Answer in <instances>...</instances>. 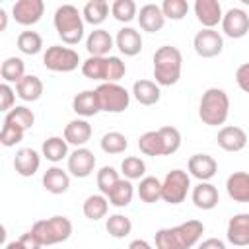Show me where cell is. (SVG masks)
Returning <instances> with one entry per match:
<instances>
[{
  "mask_svg": "<svg viewBox=\"0 0 249 249\" xmlns=\"http://www.w3.org/2000/svg\"><path fill=\"white\" fill-rule=\"evenodd\" d=\"M204 233V224L198 220H187L173 228H161L156 231L154 241L158 249H191Z\"/></svg>",
  "mask_w": 249,
  "mask_h": 249,
  "instance_id": "cell-1",
  "label": "cell"
},
{
  "mask_svg": "<svg viewBox=\"0 0 249 249\" xmlns=\"http://www.w3.org/2000/svg\"><path fill=\"white\" fill-rule=\"evenodd\" d=\"M54 29L64 45H78L84 39V16L72 4H62L53 16Z\"/></svg>",
  "mask_w": 249,
  "mask_h": 249,
  "instance_id": "cell-2",
  "label": "cell"
},
{
  "mask_svg": "<svg viewBox=\"0 0 249 249\" xmlns=\"http://www.w3.org/2000/svg\"><path fill=\"white\" fill-rule=\"evenodd\" d=\"M183 54L177 47L163 45L154 53V78L160 86H173L181 78Z\"/></svg>",
  "mask_w": 249,
  "mask_h": 249,
  "instance_id": "cell-3",
  "label": "cell"
},
{
  "mask_svg": "<svg viewBox=\"0 0 249 249\" xmlns=\"http://www.w3.org/2000/svg\"><path fill=\"white\" fill-rule=\"evenodd\" d=\"M230 97L222 88H208L198 103V117L208 126H220L228 121Z\"/></svg>",
  "mask_w": 249,
  "mask_h": 249,
  "instance_id": "cell-4",
  "label": "cell"
},
{
  "mask_svg": "<svg viewBox=\"0 0 249 249\" xmlns=\"http://www.w3.org/2000/svg\"><path fill=\"white\" fill-rule=\"evenodd\" d=\"M82 74L97 82H119L126 74V66L119 56H88L82 62Z\"/></svg>",
  "mask_w": 249,
  "mask_h": 249,
  "instance_id": "cell-5",
  "label": "cell"
},
{
  "mask_svg": "<svg viewBox=\"0 0 249 249\" xmlns=\"http://www.w3.org/2000/svg\"><path fill=\"white\" fill-rule=\"evenodd\" d=\"M41 247L45 245H56L66 241L72 235V222L66 216H51L47 220H37L31 228Z\"/></svg>",
  "mask_w": 249,
  "mask_h": 249,
  "instance_id": "cell-6",
  "label": "cell"
},
{
  "mask_svg": "<svg viewBox=\"0 0 249 249\" xmlns=\"http://www.w3.org/2000/svg\"><path fill=\"white\" fill-rule=\"evenodd\" d=\"M95 91L99 107L105 113H123L130 105V93L119 82H101Z\"/></svg>",
  "mask_w": 249,
  "mask_h": 249,
  "instance_id": "cell-7",
  "label": "cell"
},
{
  "mask_svg": "<svg viewBox=\"0 0 249 249\" xmlns=\"http://www.w3.org/2000/svg\"><path fill=\"white\" fill-rule=\"evenodd\" d=\"M43 64L47 70L51 72H74L80 64V54L70 49V47H62V45H53L45 51L43 54Z\"/></svg>",
  "mask_w": 249,
  "mask_h": 249,
  "instance_id": "cell-8",
  "label": "cell"
},
{
  "mask_svg": "<svg viewBox=\"0 0 249 249\" xmlns=\"http://www.w3.org/2000/svg\"><path fill=\"white\" fill-rule=\"evenodd\" d=\"M191 189V177L183 169H171L161 181V200L167 204H181Z\"/></svg>",
  "mask_w": 249,
  "mask_h": 249,
  "instance_id": "cell-9",
  "label": "cell"
},
{
  "mask_svg": "<svg viewBox=\"0 0 249 249\" xmlns=\"http://www.w3.org/2000/svg\"><path fill=\"white\" fill-rule=\"evenodd\" d=\"M193 47H195V51H196L198 56H202V58H214L224 49V37L214 27H202L195 35Z\"/></svg>",
  "mask_w": 249,
  "mask_h": 249,
  "instance_id": "cell-10",
  "label": "cell"
},
{
  "mask_svg": "<svg viewBox=\"0 0 249 249\" xmlns=\"http://www.w3.org/2000/svg\"><path fill=\"white\" fill-rule=\"evenodd\" d=\"M45 14V2L43 0H16L12 8V16L16 23L29 27L35 25Z\"/></svg>",
  "mask_w": 249,
  "mask_h": 249,
  "instance_id": "cell-11",
  "label": "cell"
},
{
  "mask_svg": "<svg viewBox=\"0 0 249 249\" xmlns=\"http://www.w3.org/2000/svg\"><path fill=\"white\" fill-rule=\"evenodd\" d=\"M66 160H68V171H70V175H74L78 179L89 177L93 173V169H95V156L86 146H78L72 154H68Z\"/></svg>",
  "mask_w": 249,
  "mask_h": 249,
  "instance_id": "cell-12",
  "label": "cell"
},
{
  "mask_svg": "<svg viewBox=\"0 0 249 249\" xmlns=\"http://www.w3.org/2000/svg\"><path fill=\"white\" fill-rule=\"evenodd\" d=\"M222 31L231 39H241L249 31V14L241 8H230L222 18Z\"/></svg>",
  "mask_w": 249,
  "mask_h": 249,
  "instance_id": "cell-13",
  "label": "cell"
},
{
  "mask_svg": "<svg viewBox=\"0 0 249 249\" xmlns=\"http://www.w3.org/2000/svg\"><path fill=\"white\" fill-rule=\"evenodd\" d=\"M216 142L222 150L226 152H241L247 146V132L241 126L235 124H226L218 130Z\"/></svg>",
  "mask_w": 249,
  "mask_h": 249,
  "instance_id": "cell-14",
  "label": "cell"
},
{
  "mask_svg": "<svg viewBox=\"0 0 249 249\" xmlns=\"http://www.w3.org/2000/svg\"><path fill=\"white\" fill-rule=\"evenodd\" d=\"M138 23H140V29L146 31V33H158L163 29L165 25V16L161 12V6L158 4H144L136 16Z\"/></svg>",
  "mask_w": 249,
  "mask_h": 249,
  "instance_id": "cell-15",
  "label": "cell"
},
{
  "mask_svg": "<svg viewBox=\"0 0 249 249\" xmlns=\"http://www.w3.org/2000/svg\"><path fill=\"white\" fill-rule=\"evenodd\" d=\"M187 169L198 181H210L218 171V163L208 154H193L187 161Z\"/></svg>",
  "mask_w": 249,
  "mask_h": 249,
  "instance_id": "cell-16",
  "label": "cell"
},
{
  "mask_svg": "<svg viewBox=\"0 0 249 249\" xmlns=\"http://www.w3.org/2000/svg\"><path fill=\"white\" fill-rule=\"evenodd\" d=\"M195 16L202 27H216L222 23L224 12L218 0H195Z\"/></svg>",
  "mask_w": 249,
  "mask_h": 249,
  "instance_id": "cell-17",
  "label": "cell"
},
{
  "mask_svg": "<svg viewBox=\"0 0 249 249\" xmlns=\"http://www.w3.org/2000/svg\"><path fill=\"white\" fill-rule=\"evenodd\" d=\"M228 241L235 247H245L249 245V214L241 212L230 218L228 222Z\"/></svg>",
  "mask_w": 249,
  "mask_h": 249,
  "instance_id": "cell-18",
  "label": "cell"
},
{
  "mask_svg": "<svg viewBox=\"0 0 249 249\" xmlns=\"http://www.w3.org/2000/svg\"><path fill=\"white\" fill-rule=\"evenodd\" d=\"M115 47L124 56H136L142 51V35L134 27H123L119 29L115 37Z\"/></svg>",
  "mask_w": 249,
  "mask_h": 249,
  "instance_id": "cell-19",
  "label": "cell"
},
{
  "mask_svg": "<svg viewBox=\"0 0 249 249\" xmlns=\"http://www.w3.org/2000/svg\"><path fill=\"white\" fill-rule=\"evenodd\" d=\"M41 165V156L33 148H21L14 156V169L21 177H31L39 171Z\"/></svg>",
  "mask_w": 249,
  "mask_h": 249,
  "instance_id": "cell-20",
  "label": "cell"
},
{
  "mask_svg": "<svg viewBox=\"0 0 249 249\" xmlns=\"http://www.w3.org/2000/svg\"><path fill=\"white\" fill-rule=\"evenodd\" d=\"M191 198H193V204L198 208V210H212L218 206L220 202V195H218V189L208 183V181H200L193 193H191Z\"/></svg>",
  "mask_w": 249,
  "mask_h": 249,
  "instance_id": "cell-21",
  "label": "cell"
},
{
  "mask_svg": "<svg viewBox=\"0 0 249 249\" xmlns=\"http://www.w3.org/2000/svg\"><path fill=\"white\" fill-rule=\"evenodd\" d=\"M72 109L76 115L88 119V117H93L101 111L99 107V99H97V91L95 89H84L80 93L74 95L72 99Z\"/></svg>",
  "mask_w": 249,
  "mask_h": 249,
  "instance_id": "cell-22",
  "label": "cell"
},
{
  "mask_svg": "<svg viewBox=\"0 0 249 249\" xmlns=\"http://www.w3.org/2000/svg\"><path fill=\"white\" fill-rule=\"evenodd\" d=\"M228 196L235 202H249V173L233 171L226 181Z\"/></svg>",
  "mask_w": 249,
  "mask_h": 249,
  "instance_id": "cell-23",
  "label": "cell"
},
{
  "mask_svg": "<svg viewBox=\"0 0 249 249\" xmlns=\"http://www.w3.org/2000/svg\"><path fill=\"white\" fill-rule=\"evenodd\" d=\"M91 124L82 117V119H74L64 126V138L68 144L72 146H86L88 140L91 138Z\"/></svg>",
  "mask_w": 249,
  "mask_h": 249,
  "instance_id": "cell-24",
  "label": "cell"
},
{
  "mask_svg": "<svg viewBox=\"0 0 249 249\" xmlns=\"http://www.w3.org/2000/svg\"><path fill=\"white\" fill-rule=\"evenodd\" d=\"M113 45H115V39L109 35V31H105L101 27L93 29L88 35V39H86V49H88V53L91 56H105V54H109Z\"/></svg>",
  "mask_w": 249,
  "mask_h": 249,
  "instance_id": "cell-25",
  "label": "cell"
},
{
  "mask_svg": "<svg viewBox=\"0 0 249 249\" xmlns=\"http://www.w3.org/2000/svg\"><path fill=\"white\" fill-rule=\"evenodd\" d=\"M132 95L140 105H146V107L156 105L161 97L160 84L152 82V80H136L132 84Z\"/></svg>",
  "mask_w": 249,
  "mask_h": 249,
  "instance_id": "cell-26",
  "label": "cell"
},
{
  "mask_svg": "<svg viewBox=\"0 0 249 249\" xmlns=\"http://www.w3.org/2000/svg\"><path fill=\"white\" fill-rule=\"evenodd\" d=\"M43 187L51 195H62L70 187V175L62 167L53 165L43 173Z\"/></svg>",
  "mask_w": 249,
  "mask_h": 249,
  "instance_id": "cell-27",
  "label": "cell"
},
{
  "mask_svg": "<svg viewBox=\"0 0 249 249\" xmlns=\"http://www.w3.org/2000/svg\"><path fill=\"white\" fill-rule=\"evenodd\" d=\"M43 82L41 78L33 74H25L18 84H16V93L21 101H37L43 95Z\"/></svg>",
  "mask_w": 249,
  "mask_h": 249,
  "instance_id": "cell-28",
  "label": "cell"
},
{
  "mask_svg": "<svg viewBox=\"0 0 249 249\" xmlns=\"http://www.w3.org/2000/svg\"><path fill=\"white\" fill-rule=\"evenodd\" d=\"M132 196H134V185H132V181L130 179H119L117 183H115V187L107 193V198H109V202L113 204V206H117V208H124V206H128L130 202H132Z\"/></svg>",
  "mask_w": 249,
  "mask_h": 249,
  "instance_id": "cell-29",
  "label": "cell"
},
{
  "mask_svg": "<svg viewBox=\"0 0 249 249\" xmlns=\"http://www.w3.org/2000/svg\"><path fill=\"white\" fill-rule=\"evenodd\" d=\"M109 204H111V202H109L107 195H103V193H99V195H89V196L84 200L82 212H84V216H86L88 220L97 222V220H101V218L107 216Z\"/></svg>",
  "mask_w": 249,
  "mask_h": 249,
  "instance_id": "cell-30",
  "label": "cell"
},
{
  "mask_svg": "<svg viewBox=\"0 0 249 249\" xmlns=\"http://www.w3.org/2000/svg\"><path fill=\"white\" fill-rule=\"evenodd\" d=\"M41 154L43 158H47L53 163L62 161L64 158H68V142L64 136H51L43 142L41 146Z\"/></svg>",
  "mask_w": 249,
  "mask_h": 249,
  "instance_id": "cell-31",
  "label": "cell"
},
{
  "mask_svg": "<svg viewBox=\"0 0 249 249\" xmlns=\"http://www.w3.org/2000/svg\"><path fill=\"white\" fill-rule=\"evenodd\" d=\"M136 193H138L142 202L154 204V202H158L161 198V181L158 177H146L144 175L140 179V185H138Z\"/></svg>",
  "mask_w": 249,
  "mask_h": 249,
  "instance_id": "cell-32",
  "label": "cell"
},
{
  "mask_svg": "<svg viewBox=\"0 0 249 249\" xmlns=\"http://www.w3.org/2000/svg\"><path fill=\"white\" fill-rule=\"evenodd\" d=\"M84 21L89 25H101L109 16V4L105 0H89L82 10Z\"/></svg>",
  "mask_w": 249,
  "mask_h": 249,
  "instance_id": "cell-33",
  "label": "cell"
},
{
  "mask_svg": "<svg viewBox=\"0 0 249 249\" xmlns=\"http://www.w3.org/2000/svg\"><path fill=\"white\" fill-rule=\"evenodd\" d=\"M138 148H140V152L144 156H152V158L163 156V140H161L160 130H148V132H144L138 138Z\"/></svg>",
  "mask_w": 249,
  "mask_h": 249,
  "instance_id": "cell-34",
  "label": "cell"
},
{
  "mask_svg": "<svg viewBox=\"0 0 249 249\" xmlns=\"http://www.w3.org/2000/svg\"><path fill=\"white\" fill-rule=\"evenodd\" d=\"M0 76L8 84H18L25 76V64L19 56H8L0 66Z\"/></svg>",
  "mask_w": 249,
  "mask_h": 249,
  "instance_id": "cell-35",
  "label": "cell"
},
{
  "mask_svg": "<svg viewBox=\"0 0 249 249\" xmlns=\"http://www.w3.org/2000/svg\"><path fill=\"white\" fill-rule=\"evenodd\" d=\"M105 230H107V233L111 237L123 239L132 231V222L124 214H111L107 218V222H105Z\"/></svg>",
  "mask_w": 249,
  "mask_h": 249,
  "instance_id": "cell-36",
  "label": "cell"
},
{
  "mask_svg": "<svg viewBox=\"0 0 249 249\" xmlns=\"http://www.w3.org/2000/svg\"><path fill=\"white\" fill-rule=\"evenodd\" d=\"M4 123H12V124H18V126H21L23 130H27V128H31L33 123H35V115H33V111L27 109L25 105H14V107L6 113Z\"/></svg>",
  "mask_w": 249,
  "mask_h": 249,
  "instance_id": "cell-37",
  "label": "cell"
},
{
  "mask_svg": "<svg viewBox=\"0 0 249 249\" xmlns=\"http://www.w3.org/2000/svg\"><path fill=\"white\" fill-rule=\"evenodd\" d=\"M126 148H128V140H126V136L123 132L111 130V132H105L101 136V150L105 154L117 156V154H123Z\"/></svg>",
  "mask_w": 249,
  "mask_h": 249,
  "instance_id": "cell-38",
  "label": "cell"
},
{
  "mask_svg": "<svg viewBox=\"0 0 249 249\" xmlns=\"http://www.w3.org/2000/svg\"><path fill=\"white\" fill-rule=\"evenodd\" d=\"M16 43H18V49L23 54H29V56L41 53V49H43V37L37 31H21L18 35Z\"/></svg>",
  "mask_w": 249,
  "mask_h": 249,
  "instance_id": "cell-39",
  "label": "cell"
},
{
  "mask_svg": "<svg viewBox=\"0 0 249 249\" xmlns=\"http://www.w3.org/2000/svg\"><path fill=\"white\" fill-rule=\"evenodd\" d=\"M111 14L117 21L121 23H130L138 16V8L134 0H113L111 4Z\"/></svg>",
  "mask_w": 249,
  "mask_h": 249,
  "instance_id": "cell-40",
  "label": "cell"
},
{
  "mask_svg": "<svg viewBox=\"0 0 249 249\" xmlns=\"http://www.w3.org/2000/svg\"><path fill=\"white\" fill-rule=\"evenodd\" d=\"M121 173H123L126 179H130V181L142 179L144 173H146V163H144V160L138 158V156H128V158H124L123 163H121Z\"/></svg>",
  "mask_w": 249,
  "mask_h": 249,
  "instance_id": "cell-41",
  "label": "cell"
},
{
  "mask_svg": "<svg viewBox=\"0 0 249 249\" xmlns=\"http://www.w3.org/2000/svg\"><path fill=\"white\" fill-rule=\"evenodd\" d=\"M163 140V156H171L181 148V132L175 126H161L158 128Z\"/></svg>",
  "mask_w": 249,
  "mask_h": 249,
  "instance_id": "cell-42",
  "label": "cell"
},
{
  "mask_svg": "<svg viewBox=\"0 0 249 249\" xmlns=\"http://www.w3.org/2000/svg\"><path fill=\"white\" fill-rule=\"evenodd\" d=\"M119 179H121V177H119V171H117L115 167H111V165H103V167L97 171V177H95V183H97L99 193L107 195V193L115 187V183H117Z\"/></svg>",
  "mask_w": 249,
  "mask_h": 249,
  "instance_id": "cell-43",
  "label": "cell"
},
{
  "mask_svg": "<svg viewBox=\"0 0 249 249\" xmlns=\"http://www.w3.org/2000/svg\"><path fill=\"white\" fill-rule=\"evenodd\" d=\"M161 12L167 19L179 21L189 14V2L187 0H163L161 2Z\"/></svg>",
  "mask_w": 249,
  "mask_h": 249,
  "instance_id": "cell-44",
  "label": "cell"
},
{
  "mask_svg": "<svg viewBox=\"0 0 249 249\" xmlns=\"http://www.w3.org/2000/svg\"><path fill=\"white\" fill-rule=\"evenodd\" d=\"M23 134H25V130L21 126L12 124V123H4L2 130H0V142H2V146L10 148V146L19 144L23 140Z\"/></svg>",
  "mask_w": 249,
  "mask_h": 249,
  "instance_id": "cell-45",
  "label": "cell"
},
{
  "mask_svg": "<svg viewBox=\"0 0 249 249\" xmlns=\"http://www.w3.org/2000/svg\"><path fill=\"white\" fill-rule=\"evenodd\" d=\"M16 95H18L16 89H12V86L8 82H2L0 84V111L8 113L16 103Z\"/></svg>",
  "mask_w": 249,
  "mask_h": 249,
  "instance_id": "cell-46",
  "label": "cell"
},
{
  "mask_svg": "<svg viewBox=\"0 0 249 249\" xmlns=\"http://www.w3.org/2000/svg\"><path fill=\"white\" fill-rule=\"evenodd\" d=\"M25 247V249H39L41 247V243L37 241V237H35V233L29 230V231H25V233H21V237L16 241V243H10V245H6L8 249H12V247Z\"/></svg>",
  "mask_w": 249,
  "mask_h": 249,
  "instance_id": "cell-47",
  "label": "cell"
},
{
  "mask_svg": "<svg viewBox=\"0 0 249 249\" xmlns=\"http://www.w3.org/2000/svg\"><path fill=\"white\" fill-rule=\"evenodd\" d=\"M235 82H237V86H239L241 91L249 93V62L241 64V66L235 70Z\"/></svg>",
  "mask_w": 249,
  "mask_h": 249,
  "instance_id": "cell-48",
  "label": "cell"
},
{
  "mask_svg": "<svg viewBox=\"0 0 249 249\" xmlns=\"http://www.w3.org/2000/svg\"><path fill=\"white\" fill-rule=\"evenodd\" d=\"M200 247H202V249H208V247L224 249V247H226V243H224V241H220V239H216V237H212V239H206V241H202V243H200Z\"/></svg>",
  "mask_w": 249,
  "mask_h": 249,
  "instance_id": "cell-49",
  "label": "cell"
},
{
  "mask_svg": "<svg viewBox=\"0 0 249 249\" xmlns=\"http://www.w3.org/2000/svg\"><path fill=\"white\" fill-rule=\"evenodd\" d=\"M130 249H136V247H142V249H150V243L148 241H144V239H134V241H130V245H128Z\"/></svg>",
  "mask_w": 249,
  "mask_h": 249,
  "instance_id": "cell-50",
  "label": "cell"
},
{
  "mask_svg": "<svg viewBox=\"0 0 249 249\" xmlns=\"http://www.w3.org/2000/svg\"><path fill=\"white\" fill-rule=\"evenodd\" d=\"M0 18H2V25H0V29L4 31V29H6V12H4V10H0Z\"/></svg>",
  "mask_w": 249,
  "mask_h": 249,
  "instance_id": "cell-51",
  "label": "cell"
},
{
  "mask_svg": "<svg viewBox=\"0 0 249 249\" xmlns=\"http://www.w3.org/2000/svg\"><path fill=\"white\" fill-rule=\"evenodd\" d=\"M241 4H245V6H249V0H239Z\"/></svg>",
  "mask_w": 249,
  "mask_h": 249,
  "instance_id": "cell-52",
  "label": "cell"
},
{
  "mask_svg": "<svg viewBox=\"0 0 249 249\" xmlns=\"http://www.w3.org/2000/svg\"><path fill=\"white\" fill-rule=\"evenodd\" d=\"M105 2H109V0H105Z\"/></svg>",
  "mask_w": 249,
  "mask_h": 249,
  "instance_id": "cell-53",
  "label": "cell"
}]
</instances>
